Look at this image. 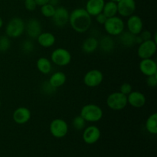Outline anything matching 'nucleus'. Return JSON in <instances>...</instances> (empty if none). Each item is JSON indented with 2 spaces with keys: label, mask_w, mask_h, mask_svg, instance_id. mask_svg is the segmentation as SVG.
Returning <instances> with one entry per match:
<instances>
[{
  "label": "nucleus",
  "mask_w": 157,
  "mask_h": 157,
  "mask_svg": "<svg viewBox=\"0 0 157 157\" xmlns=\"http://www.w3.org/2000/svg\"><path fill=\"white\" fill-rule=\"evenodd\" d=\"M69 23L72 29L78 33H84L91 25V16L85 9L78 8L72 11L69 15Z\"/></svg>",
  "instance_id": "f257e3e1"
},
{
  "label": "nucleus",
  "mask_w": 157,
  "mask_h": 157,
  "mask_svg": "<svg viewBox=\"0 0 157 157\" xmlns=\"http://www.w3.org/2000/svg\"><path fill=\"white\" fill-rule=\"evenodd\" d=\"M80 115L86 122L96 123L102 119L103 110L98 105L88 104L81 108Z\"/></svg>",
  "instance_id": "f03ea898"
},
{
  "label": "nucleus",
  "mask_w": 157,
  "mask_h": 157,
  "mask_svg": "<svg viewBox=\"0 0 157 157\" xmlns=\"http://www.w3.org/2000/svg\"><path fill=\"white\" fill-rule=\"evenodd\" d=\"M106 32L110 36H118L121 35L125 29V24L123 19L120 17L113 16L107 18L104 25Z\"/></svg>",
  "instance_id": "7ed1b4c3"
},
{
  "label": "nucleus",
  "mask_w": 157,
  "mask_h": 157,
  "mask_svg": "<svg viewBox=\"0 0 157 157\" xmlns=\"http://www.w3.org/2000/svg\"><path fill=\"white\" fill-rule=\"evenodd\" d=\"M25 24L22 19L18 17L12 18L6 27V34L9 38H19L25 32Z\"/></svg>",
  "instance_id": "20e7f679"
},
{
  "label": "nucleus",
  "mask_w": 157,
  "mask_h": 157,
  "mask_svg": "<svg viewBox=\"0 0 157 157\" xmlns=\"http://www.w3.org/2000/svg\"><path fill=\"white\" fill-rule=\"evenodd\" d=\"M127 104V97L120 91L110 94L107 98V105L109 108L116 111L124 110Z\"/></svg>",
  "instance_id": "39448f33"
},
{
  "label": "nucleus",
  "mask_w": 157,
  "mask_h": 157,
  "mask_svg": "<svg viewBox=\"0 0 157 157\" xmlns=\"http://www.w3.org/2000/svg\"><path fill=\"white\" fill-rule=\"evenodd\" d=\"M71 54L67 49L58 48L54 50L51 55V61L55 65L64 67L68 65L71 61Z\"/></svg>",
  "instance_id": "423d86ee"
},
{
  "label": "nucleus",
  "mask_w": 157,
  "mask_h": 157,
  "mask_svg": "<svg viewBox=\"0 0 157 157\" xmlns=\"http://www.w3.org/2000/svg\"><path fill=\"white\" fill-rule=\"evenodd\" d=\"M49 130L54 137L60 139L67 135L68 132V125L64 120L56 118L50 123Z\"/></svg>",
  "instance_id": "0eeeda50"
},
{
  "label": "nucleus",
  "mask_w": 157,
  "mask_h": 157,
  "mask_svg": "<svg viewBox=\"0 0 157 157\" xmlns=\"http://www.w3.org/2000/svg\"><path fill=\"white\" fill-rule=\"evenodd\" d=\"M156 42H155L153 39L144 41L141 44H139L137 55L141 59L152 58L156 54Z\"/></svg>",
  "instance_id": "6e6552de"
},
{
  "label": "nucleus",
  "mask_w": 157,
  "mask_h": 157,
  "mask_svg": "<svg viewBox=\"0 0 157 157\" xmlns=\"http://www.w3.org/2000/svg\"><path fill=\"white\" fill-rule=\"evenodd\" d=\"M104 75L100 70L93 69L85 74L84 77V83L89 87H96L102 83Z\"/></svg>",
  "instance_id": "1a4fd4ad"
},
{
  "label": "nucleus",
  "mask_w": 157,
  "mask_h": 157,
  "mask_svg": "<svg viewBox=\"0 0 157 157\" xmlns=\"http://www.w3.org/2000/svg\"><path fill=\"white\" fill-rule=\"evenodd\" d=\"M117 5V13L122 17H129L133 15L136 10L135 0H119Z\"/></svg>",
  "instance_id": "9d476101"
},
{
  "label": "nucleus",
  "mask_w": 157,
  "mask_h": 157,
  "mask_svg": "<svg viewBox=\"0 0 157 157\" xmlns=\"http://www.w3.org/2000/svg\"><path fill=\"white\" fill-rule=\"evenodd\" d=\"M101 130L97 126H89L84 130L83 140L87 144H94L101 138Z\"/></svg>",
  "instance_id": "9b49d317"
},
{
  "label": "nucleus",
  "mask_w": 157,
  "mask_h": 157,
  "mask_svg": "<svg viewBox=\"0 0 157 157\" xmlns=\"http://www.w3.org/2000/svg\"><path fill=\"white\" fill-rule=\"evenodd\" d=\"M70 13L64 7H58L55 9V12L52 16L53 22L57 27H64L68 23Z\"/></svg>",
  "instance_id": "f8f14e48"
},
{
  "label": "nucleus",
  "mask_w": 157,
  "mask_h": 157,
  "mask_svg": "<svg viewBox=\"0 0 157 157\" xmlns=\"http://www.w3.org/2000/svg\"><path fill=\"white\" fill-rule=\"evenodd\" d=\"M25 31L31 38H37L42 32L41 22L37 18H30L25 24Z\"/></svg>",
  "instance_id": "ddd939ff"
},
{
  "label": "nucleus",
  "mask_w": 157,
  "mask_h": 157,
  "mask_svg": "<svg viewBox=\"0 0 157 157\" xmlns=\"http://www.w3.org/2000/svg\"><path fill=\"white\" fill-rule=\"evenodd\" d=\"M127 27L128 32L133 35H139L144 29V22L139 15H132L128 17L127 21Z\"/></svg>",
  "instance_id": "4468645a"
},
{
  "label": "nucleus",
  "mask_w": 157,
  "mask_h": 157,
  "mask_svg": "<svg viewBox=\"0 0 157 157\" xmlns=\"http://www.w3.org/2000/svg\"><path fill=\"white\" fill-rule=\"evenodd\" d=\"M32 117L30 110L25 107H20L15 109L13 112L12 118L17 124H27Z\"/></svg>",
  "instance_id": "2eb2a0df"
},
{
  "label": "nucleus",
  "mask_w": 157,
  "mask_h": 157,
  "mask_svg": "<svg viewBox=\"0 0 157 157\" xmlns=\"http://www.w3.org/2000/svg\"><path fill=\"white\" fill-rule=\"evenodd\" d=\"M140 71L145 76H151L157 74V64L152 58L142 59L139 64Z\"/></svg>",
  "instance_id": "dca6fc26"
},
{
  "label": "nucleus",
  "mask_w": 157,
  "mask_h": 157,
  "mask_svg": "<svg viewBox=\"0 0 157 157\" xmlns=\"http://www.w3.org/2000/svg\"><path fill=\"white\" fill-rule=\"evenodd\" d=\"M127 104H130L131 107L135 108H140L143 107L146 104L145 95L141 92L137 90H132L128 95H127Z\"/></svg>",
  "instance_id": "f3484780"
},
{
  "label": "nucleus",
  "mask_w": 157,
  "mask_h": 157,
  "mask_svg": "<svg viewBox=\"0 0 157 157\" xmlns=\"http://www.w3.org/2000/svg\"><path fill=\"white\" fill-rule=\"evenodd\" d=\"M104 0H88L86 3L85 10L90 16H96L103 12Z\"/></svg>",
  "instance_id": "a211bd4d"
},
{
  "label": "nucleus",
  "mask_w": 157,
  "mask_h": 157,
  "mask_svg": "<svg viewBox=\"0 0 157 157\" xmlns=\"http://www.w3.org/2000/svg\"><path fill=\"white\" fill-rule=\"evenodd\" d=\"M38 44L43 48H51L55 44L56 38L51 32H41L36 38Z\"/></svg>",
  "instance_id": "6ab92c4d"
},
{
  "label": "nucleus",
  "mask_w": 157,
  "mask_h": 157,
  "mask_svg": "<svg viewBox=\"0 0 157 157\" xmlns=\"http://www.w3.org/2000/svg\"><path fill=\"white\" fill-rule=\"evenodd\" d=\"M66 81H67V77H66L65 74L61 71H57L51 76L48 82L54 88L56 89L60 87H62L65 84Z\"/></svg>",
  "instance_id": "aec40b11"
},
{
  "label": "nucleus",
  "mask_w": 157,
  "mask_h": 157,
  "mask_svg": "<svg viewBox=\"0 0 157 157\" xmlns=\"http://www.w3.org/2000/svg\"><path fill=\"white\" fill-rule=\"evenodd\" d=\"M81 48L84 53H93L98 48V40L94 37H89L84 40Z\"/></svg>",
  "instance_id": "412c9836"
},
{
  "label": "nucleus",
  "mask_w": 157,
  "mask_h": 157,
  "mask_svg": "<svg viewBox=\"0 0 157 157\" xmlns=\"http://www.w3.org/2000/svg\"><path fill=\"white\" fill-rule=\"evenodd\" d=\"M36 66L39 72L43 75H48L52 71V61L45 57H41L37 60Z\"/></svg>",
  "instance_id": "4be33fe9"
},
{
  "label": "nucleus",
  "mask_w": 157,
  "mask_h": 157,
  "mask_svg": "<svg viewBox=\"0 0 157 157\" xmlns=\"http://www.w3.org/2000/svg\"><path fill=\"white\" fill-rule=\"evenodd\" d=\"M98 47H100L101 51L106 53L112 52L115 47L114 41L112 39L110 36H104L101 38L100 41H98Z\"/></svg>",
  "instance_id": "5701e85b"
},
{
  "label": "nucleus",
  "mask_w": 157,
  "mask_h": 157,
  "mask_svg": "<svg viewBox=\"0 0 157 157\" xmlns=\"http://www.w3.org/2000/svg\"><path fill=\"white\" fill-rule=\"evenodd\" d=\"M118 36H119L120 42L125 47L130 48L136 44V43H135V36L136 35L130 33V32H124V31Z\"/></svg>",
  "instance_id": "b1692460"
},
{
  "label": "nucleus",
  "mask_w": 157,
  "mask_h": 157,
  "mask_svg": "<svg viewBox=\"0 0 157 157\" xmlns=\"http://www.w3.org/2000/svg\"><path fill=\"white\" fill-rule=\"evenodd\" d=\"M146 130L150 133L156 135L157 133V113H153L149 116L145 124Z\"/></svg>",
  "instance_id": "393cba45"
},
{
  "label": "nucleus",
  "mask_w": 157,
  "mask_h": 157,
  "mask_svg": "<svg viewBox=\"0 0 157 157\" xmlns=\"http://www.w3.org/2000/svg\"><path fill=\"white\" fill-rule=\"evenodd\" d=\"M102 12L106 15L107 18L116 16L117 14V5L113 2H107L104 4Z\"/></svg>",
  "instance_id": "a878e982"
},
{
  "label": "nucleus",
  "mask_w": 157,
  "mask_h": 157,
  "mask_svg": "<svg viewBox=\"0 0 157 157\" xmlns=\"http://www.w3.org/2000/svg\"><path fill=\"white\" fill-rule=\"evenodd\" d=\"M55 9L56 8L55 6L48 3V4L41 6V12L43 16L46 17V18H52L55 14Z\"/></svg>",
  "instance_id": "bb28decb"
},
{
  "label": "nucleus",
  "mask_w": 157,
  "mask_h": 157,
  "mask_svg": "<svg viewBox=\"0 0 157 157\" xmlns=\"http://www.w3.org/2000/svg\"><path fill=\"white\" fill-rule=\"evenodd\" d=\"M86 121L83 119L81 115H78L75 117L72 121V126L74 129L76 130H82L85 128Z\"/></svg>",
  "instance_id": "cd10ccee"
},
{
  "label": "nucleus",
  "mask_w": 157,
  "mask_h": 157,
  "mask_svg": "<svg viewBox=\"0 0 157 157\" xmlns=\"http://www.w3.org/2000/svg\"><path fill=\"white\" fill-rule=\"evenodd\" d=\"M11 46V42L9 38L7 35L0 36V52H4L9 49Z\"/></svg>",
  "instance_id": "c85d7f7f"
},
{
  "label": "nucleus",
  "mask_w": 157,
  "mask_h": 157,
  "mask_svg": "<svg viewBox=\"0 0 157 157\" xmlns=\"http://www.w3.org/2000/svg\"><path fill=\"white\" fill-rule=\"evenodd\" d=\"M34 44L31 41H25L21 44V49L25 53H31L34 50Z\"/></svg>",
  "instance_id": "c756f323"
},
{
  "label": "nucleus",
  "mask_w": 157,
  "mask_h": 157,
  "mask_svg": "<svg viewBox=\"0 0 157 157\" xmlns=\"http://www.w3.org/2000/svg\"><path fill=\"white\" fill-rule=\"evenodd\" d=\"M132 90H133V87H132L131 84L129 83H124L120 87V92L126 96H127Z\"/></svg>",
  "instance_id": "7c9ffc66"
},
{
  "label": "nucleus",
  "mask_w": 157,
  "mask_h": 157,
  "mask_svg": "<svg viewBox=\"0 0 157 157\" xmlns=\"http://www.w3.org/2000/svg\"><path fill=\"white\" fill-rule=\"evenodd\" d=\"M25 7L29 12H32L37 7L35 0H25Z\"/></svg>",
  "instance_id": "2f4dec72"
},
{
  "label": "nucleus",
  "mask_w": 157,
  "mask_h": 157,
  "mask_svg": "<svg viewBox=\"0 0 157 157\" xmlns=\"http://www.w3.org/2000/svg\"><path fill=\"white\" fill-rule=\"evenodd\" d=\"M147 84L150 87H156L157 86V75H151L147 77Z\"/></svg>",
  "instance_id": "473e14b6"
},
{
  "label": "nucleus",
  "mask_w": 157,
  "mask_h": 157,
  "mask_svg": "<svg viewBox=\"0 0 157 157\" xmlns=\"http://www.w3.org/2000/svg\"><path fill=\"white\" fill-rule=\"evenodd\" d=\"M41 88H42V91L44 92V94H52L55 90V88H54V87L49 84V82L43 83V85Z\"/></svg>",
  "instance_id": "72a5a7b5"
},
{
  "label": "nucleus",
  "mask_w": 157,
  "mask_h": 157,
  "mask_svg": "<svg viewBox=\"0 0 157 157\" xmlns=\"http://www.w3.org/2000/svg\"><path fill=\"white\" fill-rule=\"evenodd\" d=\"M95 17H96L97 22L100 25H104V23L106 22V21H107V18L106 17V15H104L103 12L98 14V15H97Z\"/></svg>",
  "instance_id": "f704fd0d"
},
{
  "label": "nucleus",
  "mask_w": 157,
  "mask_h": 157,
  "mask_svg": "<svg viewBox=\"0 0 157 157\" xmlns=\"http://www.w3.org/2000/svg\"><path fill=\"white\" fill-rule=\"evenodd\" d=\"M139 35H140V37L142 38V39L144 40V41H147V40L152 39V36H153L151 32L148 30L142 31Z\"/></svg>",
  "instance_id": "c9c22d12"
},
{
  "label": "nucleus",
  "mask_w": 157,
  "mask_h": 157,
  "mask_svg": "<svg viewBox=\"0 0 157 157\" xmlns=\"http://www.w3.org/2000/svg\"><path fill=\"white\" fill-rule=\"evenodd\" d=\"M37 6H42L44 5L48 4L49 2V0H35Z\"/></svg>",
  "instance_id": "e433bc0d"
},
{
  "label": "nucleus",
  "mask_w": 157,
  "mask_h": 157,
  "mask_svg": "<svg viewBox=\"0 0 157 157\" xmlns=\"http://www.w3.org/2000/svg\"><path fill=\"white\" fill-rule=\"evenodd\" d=\"M143 41H144V40L142 39V38L140 37V35H136V36H135V43H136V44H141Z\"/></svg>",
  "instance_id": "4c0bfd02"
},
{
  "label": "nucleus",
  "mask_w": 157,
  "mask_h": 157,
  "mask_svg": "<svg viewBox=\"0 0 157 157\" xmlns=\"http://www.w3.org/2000/svg\"><path fill=\"white\" fill-rule=\"evenodd\" d=\"M58 1H59V0H49L48 3H49V4L52 5V6H55L58 3Z\"/></svg>",
  "instance_id": "58836bf2"
},
{
  "label": "nucleus",
  "mask_w": 157,
  "mask_h": 157,
  "mask_svg": "<svg viewBox=\"0 0 157 157\" xmlns=\"http://www.w3.org/2000/svg\"><path fill=\"white\" fill-rule=\"evenodd\" d=\"M2 25H3V20H2V18L0 17V29L2 27Z\"/></svg>",
  "instance_id": "ea45409f"
},
{
  "label": "nucleus",
  "mask_w": 157,
  "mask_h": 157,
  "mask_svg": "<svg viewBox=\"0 0 157 157\" xmlns=\"http://www.w3.org/2000/svg\"><path fill=\"white\" fill-rule=\"evenodd\" d=\"M109 1H111V2H119V0H109Z\"/></svg>",
  "instance_id": "a19ab883"
}]
</instances>
